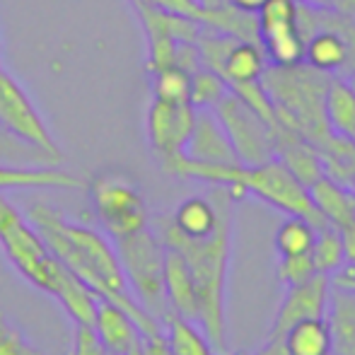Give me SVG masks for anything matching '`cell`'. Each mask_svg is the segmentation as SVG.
Listing matches in <instances>:
<instances>
[{
	"label": "cell",
	"mask_w": 355,
	"mask_h": 355,
	"mask_svg": "<svg viewBox=\"0 0 355 355\" xmlns=\"http://www.w3.org/2000/svg\"><path fill=\"white\" fill-rule=\"evenodd\" d=\"M92 329L102 346L114 355H128L141 343V331L133 324L131 314L109 300H99Z\"/></svg>",
	"instance_id": "9a60e30c"
},
{
	"label": "cell",
	"mask_w": 355,
	"mask_h": 355,
	"mask_svg": "<svg viewBox=\"0 0 355 355\" xmlns=\"http://www.w3.org/2000/svg\"><path fill=\"white\" fill-rule=\"evenodd\" d=\"M312 261L317 273H334L343 261H346V254H343V242H341V232L334 227H322L317 230V237H314L312 244Z\"/></svg>",
	"instance_id": "83f0119b"
},
{
	"label": "cell",
	"mask_w": 355,
	"mask_h": 355,
	"mask_svg": "<svg viewBox=\"0 0 355 355\" xmlns=\"http://www.w3.org/2000/svg\"><path fill=\"white\" fill-rule=\"evenodd\" d=\"M0 126L12 136H17L19 141L42 148L53 157L63 159L61 148H58L53 133L49 131L46 121L37 112L22 85L3 68V61H0Z\"/></svg>",
	"instance_id": "9c48e42d"
},
{
	"label": "cell",
	"mask_w": 355,
	"mask_h": 355,
	"mask_svg": "<svg viewBox=\"0 0 355 355\" xmlns=\"http://www.w3.org/2000/svg\"><path fill=\"white\" fill-rule=\"evenodd\" d=\"M331 10L341 17L355 19V0H331Z\"/></svg>",
	"instance_id": "d590c367"
},
{
	"label": "cell",
	"mask_w": 355,
	"mask_h": 355,
	"mask_svg": "<svg viewBox=\"0 0 355 355\" xmlns=\"http://www.w3.org/2000/svg\"><path fill=\"white\" fill-rule=\"evenodd\" d=\"M225 3H227L230 8L244 12V15H257L259 10L263 8V3H266V0H225Z\"/></svg>",
	"instance_id": "836d02e7"
},
{
	"label": "cell",
	"mask_w": 355,
	"mask_h": 355,
	"mask_svg": "<svg viewBox=\"0 0 355 355\" xmlns=\"http://www.w3.org/2000/svg\"><path fill=\"white\" fill-rule=\"evenodd\" d=\"M114 249H116L119 263H121L136 302L150 317L164 324L172 309H169L167 293H164V252L167 249L159 234L148 225L128 237L116 239Z\"/></svg>",
	"instance_id": "5b68a950"
},
{
	"label": "cell",
	"mask_w": 355,
	"mask_h": 355,
	"mask_svg": "<svg viewBox=\"0 0 355 355\" xmlns=\"http://www.w3.org/2000/svg\"><path fill=\"white\" fill-rule=\"evenodd\" d=\"M145 5L162 10L169 15H179V17L193 19L198 24H206L218 32L232 34L237 39H247V42H257V19L252 15H244L239 10L230 8L227 3H220L215 8H206L201 0H141Z\"/></svg>",
	"instance_id": "8fae6325"
},
{
	"label": "cell",
	"mask_w": 355,
	"mask_h": 355,
	"mask_svg": "<svg viewBox=\"0 0 355 355\" xmlns=\"http://www.w3.org/2000/svg\"><path fill=\"white\" fill-rule=\"evenodd\" d=\"M353 42L336 27H322L304 34V63L319 73H334L351 61Z\"/></svg>",
	"instance_id": "2e32d148"
},
{
	"label": "cell",
	"mask_w": 355,
	"mask_h": 355,
	"mask_svg": "<svg viewBox=\"0 0 355 355\" xmlns=\"http://www.w3.org/2000/svg\"><path fill=\"white\" fill-rule=\"evenodd\" d=\"M314 208L319 211L327 225L334 230H346L355 225V193L351 187H343L331 177H319L312 187L307 189Z\"/></svg>",
	"instance_id": "ac0fdd59"
},
{
	"label": "cell",
	"mask_w": 355,
	"mask_h": 355,
	"mask_svg": "<svg viewBox=\"0 0 355 355\" xmlns=\"http://www.w3.org/2000/svg\"><path fill=\"white\" fill-rule=\"evenodd\" d=\"M162 331L172 355H213V346L208 343L206 334H201L193 327V322L179 317V314L172 312L164 319Z\"/></svg>",
	"instance_id": "cb8c5ba5"
},
{
	"label": "cell",
	"mask_w": 355,
	"mask_h": 355,
	"mask_svg": "<svg viewBox=\"0 0 355 355\" xmlns=\"http://www.w3.org/2000/svg\"><path fill=\"white\" fill-rule=\"evenodd\" d=\"M263 71H266V56H263L261 44L247 42V39H234L225 56L218 61V66L213 68V73L225 80L230 92L261 83Z\"/></svg>",
	"instance_id": "4fadbf2b"
},
{
	"label": "cell",
	"mask_w": 355,
	"mask_h": 355,
	"mask_svg": "<svg viewBox=\"0 0 355 355\" xmlns=\"http://www.w3.org/2000/svg\"><path fill=\"white\" fill-rule=\"evenodd\" d=\"M141 355H172L164 331L153 334V336H141Z\"/></svg>",
	"instance_id": "d6a6232c"
},
{
	"label": "cell",
	"mask_w": 355,
	"mask_h": 355,
	"mask_svg": "<svg viewBox=\"0 0 355 355\" xmlns=\"http://www.w3.org/2000/svg\"><path fill=\"white\" fill-rule=\"evenodd\" d=\"M73 355H109V351L102 346V341L97 338V334H94L92 327L75 324V331H73Z\"/></svg>",
	"instance_id": "1f68e13d"
},
{
	"label": "cell",
	"mask_w": 355,
	"mask_h": 355,
	"mask_svg": "<svg viewBox=\"0 0 355 355\" xmlns=\"http://www.w3.org/2000/svg\"><path fill=\"white\" fill-rule=\"evenodd\" d=\"M196 123L191 104H169L155 99L148 109V141L159 159L184 153Z\"/></svg>",
	"instance_id": "30bf717a"
},
{
	"label": "cell",
	"mask_w": 355,
	"mask_h": 355,
	"mask_svg": "<svg viewBox=\"0 0 355 355\" xmlns=\"http://www.w3.org/2000/svg\"><path fill=\"white\" fill-rule=\"evenodd\" d=\"M167 249V247H164ZM164 293H167L169 309L189 322H198V297L196 285L189 263L174 249L164 252Z\"/></svg>",
	"instance_id": "e0dca14e"
},
{
	"label": "cell",
	"mask_w": 355,
	"mask_h": 355,
	"mask_svg": "<svg viewBox=\"0 0 355 355\" xmlns=\"http://www.w3.org/2000/svg\"><path fill=\"white\" fill-rule=\"evenodd\" d=\"M353 143H355V138H353Z\"/></svg>",
	"instance_id": "60d3db41"
},
{
	"label": "cell",
	"mask_w": 355,
	"mask_h": 355,
	"mask_svg": "<svg viewBox=\"0 0 355 355\" xmlns=\"http://www.w3.org/2000/svg\"><path fill=\"white\" fill-rule=\"evenodd\" d=\"M327 324L334 355H355V293L329 288Z\"/></svg>",
	"instance_id": "44dd1931"
},
{
	"label": "cell",
	"mask_w": 355,
	"mask_h": 355,
	"mask_svg": "<svg viewBox=\"0 0 355 355\" xmlns=\"http://www.w3.org/2000/svg\"><path fill=\"white\" fill-rule=\"evenodd\" d=\"M80 179L58 164L24 167V164L0 162V193L24 191V189H78Z\"/></svg>",
	"instance_id": "d6986e66"
},
{
	"label": "cell",
	"mask_w": 355,
	"mask_h": 355,
	"mask_svg": "<svg viewBox=\"0 0 355 355\" xmlns=\"http://www.w3.org/2000/svg\"><path fill=\"white\" fill-rule=\"evenodd\" d=\"M0 252L24 281L51 295L53 300L71 276V271L51 254L27 215L5 193H0Z\"/></svg>",
	"instance_id": "277c9868"
},
{
	"label": "cell",
	"mask_w": 355,
	"mask_h": 355,
	"mask_svg": "<svg viewBox=\"0 0 355 355\" xmlns=\"http://www.w3.org/2000/svg\"><path fill=\"white\" fill-rule=\"evenodd\" d=\"M227 92V85H225V80L218 73L208 71V68H198L196 73H191V97H189V104L193 109H211L213 112Z\"/></svg>",
	"instance_id": "f1b7e54d"
},
{
	"label": "cell",
	"mask_w": 355,
	"mask_h": 355,
	"mask_svg": "<svg viewBox=\"0 0 355 355\" xmlns=\"http://www.w3.org/2000/svg\"><path fill=\"white\" fill-rule=\"evenodd\" d=\"M324 80V73L309 68L307 63L288 68L266 66L261 78L278 123L309 141L319 153L336 138L324 121V92L329 85Z\"/></svg>",
	"instance_id": "3957f363"
},
{
	"label": "cell",
	"mask_w": 355,
	"mask_h": 355,
	"mask_svg": "<svg viewBox=\"0 0 355 355\" xmlns=\"http://www.w3.org/2000/svg\"><path fill=\"white\" fill-rule=\"evenodd\" d=\"M314 237H317V227L309 220L300 218V215H290L276 232V249L281 257L309 254L312 252Z\"/></svg>",
	"instance_id": "484cf974"
},
{
	"label": "cell",
	"mask_w": 355,
	"mask_h": 355,
	"mask_svg": "<svg viewBox=\"0 0 355 355\" xmlns=\"http://www.w3.org/2000/svg\"><path fill=\"white\" fill-rule=\"evenodd\" d=\"M184 155L191 159H201V162H239L223 123L218 121V116L211 109H196V123H193L191 138L184 148Z\"/></svg>",
	"instance_id": "5bb4252c"
},
{
	"label": "cell",
	"mask_w": 355,
	"mask_h": 355,
	"mask_svg": "<svg viewBox=\"0 0 355 355\" xmlns=\"http://www.w3.org/2000/svg\"><path fill=\"white\" fill-rule=\"evenodd\" d=\"M220 201H223V187H215L211 196H191L177 206L169 220L182 234L191 239H203L213 234L220 220Z\"/></svg>",
	"instance_id": "ffe728a7"
},
{
	"label": "cell",
	"mask_w": 355,
	"mask_h": 355,
	"mask_svg": "<svg viewBox=\"0 0 355 355\" xmlns=\"http://www.w3.org/2000/svg\"><path fill=\"white\" fill-rule=\"evenodd\" d=\"M29 223L37 227L51 254L85 285L94 290L102 300L119 304L131 314L133 324L138 327L141 336H153L162 331V324L136 302L131 288L119 263L116 249L109 242L104 232L66 220L56 208L44 201L29 203L27 213Z\"/></svg>",
	"instance_id": "6da1fadb"
},
{
	"label": "cell",
	"mask_w": 355,
	"mask_h": 355,
	"mask_svg": "<svg viewBox=\"0 0 355 355\" xmlns=\"http://www.w3.org/2000/svg\"><path fill=\"white\" fill-rule=\"evenodd\" d=\"M213 114L223 123L242 164H261L276 157L273 128L254 109H249L237 94H225V99L213 109Z\"/></svg>",
	"instance_id": "ba28073f"
},
{
	"label": "cell",
	"mask_w": 355,
	"mask_h": 355,
	"mask_svg": "<svg viewBox=\"0 0 355 355\" xmlns=\"http://www.w3.org/2000/svg\"><path fill=\"white\" fill-rule=\"evenodd\" d=\"M351 189H353V193H355V172H353V177H351Z\"/></svg>",
	"instance_id": "74e56055"
},
{
	"label": "cell",
	"mask_w": 355,
	"mask_h": 355,
	"mask_svg": "<svg viewBox=\"0 0 355 355\" xmlns=\"http://www.w3.org/2000/svg\"><path fill=\"white\" fill-rule=\"evenodd\" d=\"M297 3L312 10H331V0H297Z\"/></svg>",
	"instance_id": "8d00e7d4"
},
{
	"label": "cell",
	"mask_w": 355,
	"mask_h": 355,
	"mask_svg": "<svg viewBox=\"0 0 355 355\" xmlns=\"http://www.w3.org/2000/svg\"><path fill=\"white\" fill-rule=\"evenodd\" d=\"M109 355H114V353H109Z\"/></svg>",
	"instance_id": "ab89813d"
},
{
	"label": "cell",
	"mask_w": 355,
	"mask_h": 355,
	"mask_svg": "<svg viewBox=\"0 0 355 355\" xmlns=\"http://www.w3.org/2000/svg\"><path fill=\"white\" fill-rule=\"evenodd\" d=\"M324 121L331 136L351 141L355 138V89L346 80H331L324 92Z\"/></svg>",
	"instance_id": "7402d4cb"
},
{
	"label": "cell",
	"mask_w": 355,
	"mask_h": 355,
	"mask_svg": "<svg viewBox=\"0 0 355 355\" xmlns=\"http://www.w3.org/2000/svg\"><path fill=\"white\" fill-rule=\"evenodd\" d=\"M341 242H343V254H346V261L355 263V225L341 230Z\"/></svg>",
	"instance_id": "e575fe53"
},
{
	"label": "cell",
	"mask_w": 355,
	"mask_h": 355,
	"mask_svg": "<svg viewBox=\"0 0 355 355\" xmlns=\"http://www.w3.org/2000/svg\"><path fill=\"white\" fill-rule=\"evenodd\" d=\"M153 97L169 104H189L191 97V73L179 66H167L153 73Z\"/></svg>",
	"instance_id": "4316f807"
},
{
	"label": "cell",
	"mask_w": 355,
	"mask_h": 355,
	"mask_svg": "<svg viewBox=\"0 0 355 355\" xmlns=\"http://www.w3.org/2000/svg\"><path fill=\"white\" fill-rule=\"evenodd\" d=\"M317 273L312 261V254H295V257H281L278 263V278L285 283V288L290 285L304 283Z\"/></svg>",
	"instance_id": "4dcf8cb0"
},
{
	"label": "cell",
	"mask_w": 355,
	"mask_h": 355,
	"mask_svg": "<svg viewBox=\"0 0 355 355\" xmlns=\"http://www.w3.org/2000/svg\"><path fill=\"white\" fill-rule=\"evenodd\" d=\"M285 355H334L327 317L300 319L281 336Z\"/></svg>",
	"instance_id": "603a6c76"
},
{
	"label": "cell",
	"mask_w": 355,
	"mask_h": 355,
	"mask_svg": "<svg viewBox=\"0 0 355 355\" xmlns=\"http://www.w3.org/2000/svg\"><path fill=\"white\" fill-rule=\"evenodd\" d=\"M232 196L223 187L218 227L203 239L182 234L169 218H157V230H155L164 247L182 254L191 268L198 297V322L213 348L225 346V285H227L230 247H232Z\"/></svg>",
	"instance_id": "7a4b0ae2"
},
{
	"label": "cell",
	"mask_w": 355,
	"mask_h": 355,
	"mask_svg": "<svg viewBox=\"0 0 355 355\" xmlns=\"http://www.w3.org/2000/svg\"><path fill=\"white\" fill-rule=\"evenodd\" d=\"M0 162L3 164H24V167H44V164H61V157H53L46 150L19 141L10 131L0 126Z\"/></svg>",
	"instance_id": "d4e9b609"
},
{
	"label": "cell",
	"mask_w": 355,
	"mask_h": 355,
	"mask_svg": "<svg viewBox=\"0 0 355 355\" xmlns=\"http://www.w3.org/2000/svg\"><path fill=\"white\" fill-rule=\"evenodd\" d=\"M329 302V276L314 273L309 281L290 285L266 338H281L300 319L324 317Z\"/></svg>",
	"instance_id": "7c38bea8"
},
{
	"label": "cell",
	"mask_w": 355,
	"mask_h": 355,
	"mask_svg": "<svg viewBox=\"0 0 355 355\" xmlns=\"http://www.w3.org/2000/svg\"><path fill=\"white\" fill-rule=\"evenodd\" d=\"M351 85H353V89H355V73H353V80H351Z\"/></svg>",
	"instance_id": "f35d334b"
},
{
	"label": "cell",
	"mask_w": 355,
	"mask_h": 355,
	"mask_svg": "<svg viewBox=\"0 0 355 355\" xmlns=\"http://www.w3.org/2000/svg\"><path fill=\"white\" fill-rule=\"evenodd\" d=\"M0 355H44L37 346L29 343V338L22 334V329L0 314Z\"/></svg>",
	"instance_id": "f546056e"
},
{
	"label": "cell",
	"mask_w": 355,
	"mask_h": 355,
	"mask_svg": "<svg viewBox=\"0 0 355 355\" xmlns=\"http://www.w3.org/2000/svg\"><path fill=\"white\" fill-rule=\"evenodd\" d=\"M257 39L271 66L304 63V34L300 29L297 0H266L257 12Z\"/></svg>",
	"instance_id": "52a82bcc"
},
{
	"label": "cell",
	"mask_w": 355,
	"mask_h": 355,
	"mask_svg": "<svg viewBox=\"0 0 355 355\" xmlns=\"http://www.w3.org/2000/svg\"><path fill=\"white\" fill-rule=\"evenodd\" d=\"M89 203L99 227L112 242L148 227V206L141 189L121 172L97 174L89 184Z\"/></svg>",
	"instance_id": "8992f818"
}]
</instances>
